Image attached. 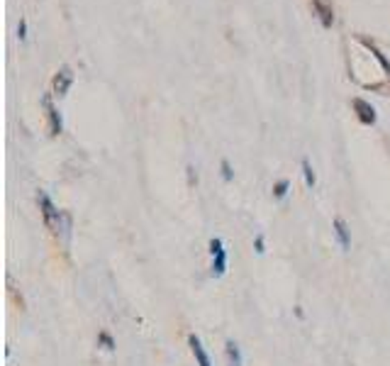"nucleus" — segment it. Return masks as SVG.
Returning a JSON list of instances; mask_svg holds the SVG:
<instances>
[{
	"mask_svg": "<svg viewBox=\"0 0 390 366\" xmlns=\"http://www.w3.org/2000/svg\"><path fill=\"white\" fill-rule=\"evenodd\" d=\"M37 203H39V210H42V218H44V225L49 228V232L54 237L61 235V213L56 210V205L51 203V198L44 190H39L37 193Z\"/></svg>",
	"mask_w": 390,
	"mask_h": 366,
	"instance_id": "obj_1",
	"label": "nucleus"
},
{
	"mask_svg": "<svg viewBox=\"0 0 390 366\" xmlns=\"http://www.w3.org/2000/svg\"><path fill=\"white\" fill-rule=\"evenodd\" d=\"M210 254H213V276H222L227 271V249L222 240H210Z\"/></svg>",
	"mask_w": 390,
	"mask_h": 366,
	"instance_id": "obj_2",
	"label": "nucleus"
},
{
	"mask_svg": "<svg viewBox=\"0 0 390 366\" xmlns=\"http://www.w3.org/2000/svg\"><path fill=\"white\" fill-rule=\"evenodd\" d=\"M71 84H74V71H71V66H61L54 74V79H51V91H54V96L64 98L69 93Z\"/></svg>",
	"mask_w": 390,
	"mask_h": 366,
	"instance_id": "obj_3",
	"label": "nucleus"
},
{
	"mask_svg": "<svg viewBox=\"0 0 390 366\" xmlns=\"http://www.w3.org/2000/svg\"><path fill=\"white\" fill-rule=\"evenodd\" d=\"M312 13L317 15L322 27L330 30L335 25V5H332V0H312Z\"/></svg>",
	"mask_w": 390,
	"mask_h": 366,
	"instance_id": "obj_4",
	"label": "nucleus"
},
{
	"mask_svg": "<svg viewBox=\"0 0 390 366\" xmlns=\"http://www.w3.org/2000/svg\"><path fill=\"white\" fill-rule=\"evenodd\" d=\"M42 105L44 110H47V120H49V135H61V130H64V122H61V115L59 110L54 107V103H51V96H44L42 98Z\"/></svg>",
	"mask_w": 390,
	"mask_h": 366,
	"instance_id": "obj_5",
	"label": "nucleus"
},
{
	"mask_svg": "<svg viewBox=\"0 0 390 366\" xmlns=\"http://www.w3.org/2000/svg\"><path fill=\"white\" fill-rule=\"evenodd\" d=\"M351 105H354V110H356L358 120H361L363 125H376V110H373L371 103H366L363 98H354Z\"/></svg>",
	"mask_w": 390,
	"mask_h": 366,
	"instance_id": "obj_6",
	"label": "nucleus"
},
{
	"mask_svg": "<svg viewBox=\"0 0 390 366\" xmlns=\"http://www.w3.org/2000/svg\"><path fill=\"white\" fill-rule=\"evenodd\" d=\"M188 344H191L193 357H195V362H198V366H213V364H210L208 352L203 349V342H200V339L195 337V334H191V337H188Z\"/></svg>",
	"mask_w": 390,
	"mask_h": 366,
	"instance_id": "obj_7",
	"label": "nucleus"
},
{
	"mask_svg": "<svg viewBox=\"0 0 390 366\" xmlns=\"http://www.w3.org/2000/svg\"><path fill=\"white\" fill-rule=\"evenodd\" d=\"M358 42H361L363 46H366V49H368V51H371V54H373V56H376V61H378V64H381V66H383V71H386V74L390 76V61L386 59V54H383V51H381V49H378V46H376V44H373V42H371V39H366V37H358Z\"/></svg>",
	"mask_w": 390,
	"mask_h": 366,
	"instance_id": "obj_8",
	"label": "nucleus"
},
{
	"mask_svg": "<svg viewBox=\"0 0 390 366\" xmlns=\"http://www.w3.org/2000/svg\"><path fill=\"white\" fill-rule=\"evenodd\" d=\"M335 235H337V240H339L342 249L349 251V247H351V235H349V228H347V223H344L342 218L335 220Z\"/></svg>",
	"mask_w": 390,
	"mask_h": 366,
	"instance_id": "obj_9",
	"label": "nucleus"
},
{
	"mask_svg": "<svg viewBox=\"0 0 390 366\" xmlns=\"http://www.w3.org/2000/svg\"><path fill=\"white\" fill-rule=\"evenodd\" d=\"M302 176H305V183L310 185H315V171H312V166H310V162L307 159H302Z\"/></svg>",
	"mask_w": 390,
	"mask_h": 366,
	"instance_id": "obj_10",
	"label": "nucleus"
},
{
	"mask_svg": "<svg viewBox=\"0 0 390 366\" xmlns=\"http://www.w3.org/2000/svg\"><path fill=\"white\" fill-rule=\"evenodd\" d=\"M288 188H290V183L283 178V181H278V183L274 185V195H276V198H278V200H283V198H285V193H288Z\"/></svg>",
	"mask_w": 390,
	"mask_h": 366,
	"instance_id": "obj_11",
	"label": "nucleus"
},
{
	"mask_svg": "<svg viewBox=\"0 0 390 366\" xmlns=\"http://www.w3.org/2000/svg\"><path fill=\"white\" fill-rule=\"evenodd\" d=\"M18 37L20 42H27V20L20 18V25H18Z\"/></svg>",
	"mask_w": 390,
	"mask_h": 366,
	"instance_id": "obj_12",
	"label": "nucleus"
},
{
	"mask_svg": "<svg viewBox=\"0 0 390 366\" xmlns=\"http://www.w3.org/2000/svg\"><path fill=\"white\" fill-rule=\"evenodd\" d=\"M98 339L105 344V349H115V342H112V337L107 332H100V334H98Z\"/></svg>",
	"mask_w": 390,
	"mask_h": 366,
	"instance_id": "obj_13",
	"label": "nucleus"
},
{
	"mask_svg": "<svg viewBox=\"0 0 390 366\" xmlns=\"http://www.w3.org/2000/svg\"><path fill=\"white\" fill-rule=\"evenodd\" d=\"M222 176H224V181H232V166H229L227 159L222 162Z\"/></svg>",
	"mask_w": 390,
	"mask_h": 366,
	"instance_id": "obj_14",
	"label": "nucleus"
},
{
	"mask_svg": "<svg viewBox=\"0 0 390 366\" xmlns=\"http://www.w3.org/2000/svg\"><path fill=\"white\" fill-rule=\"evenodd\" d=\"M256 251L264 254V237H256Z\"/></svg>",
	"mask_w": 390,
	"mask_h": 366,
	"instance_id": "obj_15",
	"label": "nucleus"
}]
</instances>
